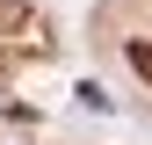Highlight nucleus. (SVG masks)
Segmentation results:
<instances>
[{
    "mask_svg": "<svg viewBox=\"0 0 152 145\" xmlns=\"http://www.w3.org/2000/svg\"><path fill=\"white\" fill-rule=\"evenodd\" d=\"M130 65H138V80H152V44H145V36L130 44Z\"/></svg>",
    "mask_w": 152,
    "mask_h": 145,
    "instance_id": "f03ea898",
    "label": "nucleus"
},
{
    "mask_svg": "<svg viewBox=\"0 0 152 145\" xmlns=\"http://www.w3.org/2000/svg\"><path fill=\"white\" fill-rule=\"evenodd\" d=\"M36 22V15H29V0H0V36H22Z\"/></svg>",
    "mask_w": 152,
    "mask_h": 145,
    "instance_id": "f257e3e1",
    "label": "nucleus"
}]
</instances>
